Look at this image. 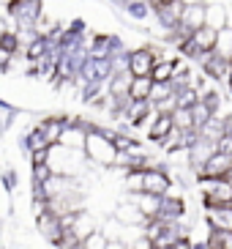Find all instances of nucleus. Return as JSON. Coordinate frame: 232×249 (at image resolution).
Segmentation results:
<instances>
[{
	"instance_id": "1",
	"label": "nucleus",
	"mask_w": 232,
	"mask_h": 249,
	"mask_svg": "<svg viewBox=\"0 0 232 249\" xmlns=\"http://www.w3.org/2000/svg\"><path fill=\"white\" fill-rule=\"evenodd\" d=\"M115 145H112V140H109V132L101 129V126L90 124L87 129V142H85V159L96 167H112L115 164Z\"/></svg>"
},
{
	"instance_id": "2",
	"label": "nucleus",
	"mask_w": 232,
	"mask_h": 249,
	"mask_svg": "<svg viewBox=\"0 0 232 249\" xmlns=\"http://www.w3.org/2000/svg\"><path fill=\"white\" fill-rule=\"evenodd\" d=\"M50 170L52 176H63V178H77L82 170L87 167V159L82 151H71L63 145H52L50 148Z\"/></svg>"
},
{
	"instance_id": "3",
	"label": "nucleus",
	"mask_w": 232,
	"mask_h": 249,
	"mask_svg": "<svg viewBox=\"0 0 232 249\" xmlns=\"http://www.w3.org/2000/svg\"><path fill=\"white\" fill-rule=\"evenodd\" d=\"M197 186H199V195H202L205 211L232 205V186H227L224 181H197Z\"/></svg>"
},
{
	"instance_id": "4",
	"label": "nucleus",
	"mask_w": 232,
	"mask_h": 249,
	"mask_svg": "<svg viewBox=\"0 0 232 249\" xmlns=\"http://www.w3.org/2000/svg\"><path fill=\"white\" fill-rule=\"evenodd\" d=\"M159 63V52L153 47H137L129 52V74L131 77H150L153 66Z\"/></svg>"
},
{
	"instance_id": "5",
	"label": "nucleus",
	"mask_w": 232,
	"mask_h": 249,
	"mask_svg": "<svg viewBox=\"0 0 232 249\" xmlns=\"http://www.w3.org/2000/svg\"><path fill=\"white\" fill-rule=\"evenodd\" d=\"M172 189V176H169L164 164H156V167L145 170V189L148 195H156V197H167V192Z\"/></svg>"
},
{
	"instance_id": "6",
	"label": "nucleus",
	"mask_w": 232,
	"mask_h": 249,
	"mask_svg": "<svg viewBox=\"0 0 232 249\" xmlns=\"http://www.w3.org/2000/svg\"><path fill=\"white\" fill-rule=\"evenodd\" d=\"M36 227L38 233L44 235V241H50L52 247H58L63 244V222H60V216H55V213H41V216H36Z\"/></svg>"
},
{
	"instance_id": "7",
	"label": "nucleus",
	"mask_w": 232,
	"mask_h": 249,
	"mask_svg": "<svg viewBox=\"0 0 232 249\" xmlns=\"http://www.w3.org/2000/svg\"><path fill=\"white\" fill-rule=\"evenodd\" d=\"M153 14L159 19V25L167 33H175L178 25H181V17H183V0H172V3H164V6L153 8Z\"/></svg>"
},
{
	"instance_id": "8",
	"label": "nucleus",
	"mask_w": 232,
	"mask_h": 249,
	"mask_svg": "<svg viewBox=\"0 0 232 249\" xmlns=\"http://www.w3.org/2000/svg\"><path fill=\"white\" fill-rule=\"evenodd\" d=\"M216 154V142H211V140H202L197 137V142L189 148V167L194 170V176L199 173V170L208 164V159Z\"/></svg>"
},
{
	"instance_id": "9",
	"label": "nucleus",
	"mask_w": 232,
	"mask_h": 249,
	"mask_svg": "<svg viewBox=\"0 0 232 249\" xmlns=\"http://www.w3.org/2000/svg\"><path fill=\"white\" fill-rule=\"evenodd\" d=\"M183 213H186L183 197H161V208H159V216L156 219L164 222V225H175V222L183 219Z\"/></svg>"
},
{
	"instance_id": "10",
	"label": "nucleus",
	"mask_w": 232,
	"mask_h": 249,
	"mask_svg": "<svg viewBox=\"0 0 232 249\" xmlns=\"http://www.w3.org/2000/svg\"><path fill=\"white\" fill-rule=\"evenodd\" d=\"M115 222L123 227H145L148 225V219L139 213V208L131 200H126V203H120L115 208Z\"/></svg>"
},
{
	"instance_id": "11",
	"label": "nucleus",
	"mask_w": 232,
	"mask_h": 249,
	"mask_svg": "<svg viewBox=\"0 0 232 249\" xmlns=\"http://www.w3.org/2000/svg\"><path fill=\"white\" fill-rule=\"evenodd\" d=\"M36 129L44 134V140H47L50 145H58L60 134H63V129H66V121L60 115H52V118H44L41 124H36Z\"/></svg>"
},
{
	"instance_id": "12",
	"label": "nucleus",
	"mask_w": 232,
	"mask_h": 249,
	"mask_svg": "<svg viewBox=\"0 0 232 249\" xmlns=\"http://www.w3.org/2000/svg\"><path fill=\"white\" fill-rule=\"evenodd\" d=\"M131 203L137 205V208H139V213H142V216H145L148 222L159 216L161 197H156V195H148V192H142V195H131Z\"/></svg>"
},
{
	"instance_id": "13",
	"label": "nucleus",
	"mask_w": 232,
	"mask_h": 249,
	"mask_svg": "<svg viewBox=\"0 0 232 249\" xmlns=\"http://www.w3.org/2000/svg\"><path fill=\"white\" fill-rule=\"evenodd\" d=\"M208 227L211 230H221V233H232V205L211 208L208 211Z\"/></svg>"
},
{
	"instance_id": "14",
	"label": "nucleus",
	"mask_w": 232,
	"mask_h": 249,
	"mask_svg": "<svg viewBox=\"0 0 232 249\" xmlns=\"http://www.w3.org/2000/svg\"><path fill=\"white\" fill-rule=\"evenodd\" d=\"M205 28L211 30H224L227 28V6H221V3H208L205 6Z\"/></svg>"
},
{
	"instance_id": "15",
	"label": "nucleus",
	"mask_w": 232,
	"mask_h": 249,
	"mask_svg": "<svg viewBox=\"0 0 232 249\" xmlns=\"http://www.w3.org/2000/svg\"><path fill=\"white\" fill-rule=\"evenodd\" d=\"M68 230H71V233L77 235L80 241H85L87 235L96 233L99 227H96V222H93V216H90V213H87V211H80V213H74V225L68 227Z\"/></svg>"
},
{
	"instance_id": "16",
	"label": "nucleus",
	"mask_w": 232,
	"mask_h": 249,
	"mask_svg": "<svg viewBox=\"0 0 232 249\" xmlns=\"http://www.w3.org/2000/svg\"><path fill=\"white\" fill-rule=\"evenodd\" d=\"M172 129H175L172 115H159L156 121H153L150 132H148V140H150V142H164V140L169 137V132H172Z\"/></svg>"
},
{
	"instance_id": "17",
	"label": "nucleus",
	"mask_w": 232,
	"mask_h": 249,
	"mask_svg": "<svg viewBox=\"0 0 232 249\" xmlns=\"http://www.w3.org/2000/svg\"><path fill=\"white\" fill-rule=\"evenodd\" d=\"M150 90H153L150 77H134L131 80V88H129V99L131 102H148L150 99Z\"/></svg>"
},
{
	"instance_id": "18",
	"label": "nucleus",
	"mask_w": 232,
	"mask_h": 249,
	"mask_svg": "<svg viewBox=\"0 0 232 249\" xmlns=\"http://www.w3.org/2000/svg\"><path fill=\"white\" fill-rule=\"evenodd\" d=\"M213 55H218L221 60H232V28H224L216 33V47Z\"/></svg>"
},
{
	"instance_id": "19",
	"label": "nucleus",
	"mask_w": 232,
	"mask_h": 249,
	"mask_svg": "<svg viewBox=\"0 0 232 249\" xmlns=\"http://www.w3.org/2000/svg\"><path fill=\"white\" fill-rule=\"evenodd\" d=\"M191 41H194V47L199 50V55H202V52H213V47H216V30L199 28L197 33H191Z\"/></svg>"
},
{
	"instance_id": "20",
	"label": "nucleus",
	"mask_w": 232,
	"mask_h": 249,
	"mask_svg": "<svg viewBox=\"0 0 232 249\" xmlns=\"http://www.w3.org/2000/svg\"><path fill=\"white\" fill-rule=\"evenodd\" d=\"M22 148H25L28 154H36V151H47V148H52V145L44 140V134L38 132L36 126H33V129H30V132L22 137Z\"/></svg>"
},
{
	"instance_id": "21",
	"label": "nucleus",
	"mask_w": 232,
	"mask_h": 249,
	"mask_svg": "<svg viewBox=\"0 0 232 249\" xmlns=\"http://www.w3.org/2000/svg\"><path fill=\"white\" fill-rule=\"evenodd\" d=\"M47 50H50V41L44 36H36L28 47H25V58H28L30 63H36V60H41L44 55H47Z\"/></svg>"
},
{
	"instance_id": "22",
	"label": "nucleus",
	"mask_w": 232,
	"mask_h": 249,
	"mask_svg": "<svg viewBox=\"0 0 232 249\" xmlns=\"http://www.w3.org/2000/svg\"><path fill=\"white\" fill-rule=\"evenodd\" d=\"M175 96V88L169 85V82H153V90H150V107H156V104L167 102V99H172Z\"/></svg>"
},
{
	"instance_id": "23",
	"label": "nucleus",
	"mask_w": 232,
	"mask_h": 249,
	"mask_svg": "<svg viewBox=\"0 0 232 249\" xmlns=\"http://www.w3.org/2000/svg\"><path fill=\"white\" fill-rule=\"evenodd\" d=\"M126 192L129 195H142V189H145V170H131V173H126Z\"/></svg>"
},
{
	"instance_id": "24",
	"label": "nucleus",
	"mask_w": 232,
	"mask_h": 249,
	"mask_svg": "<svg viewBox=\"0 0 232 249\" xmlns=\"http://www.w3.org/2000/svg\"><path fill=\"white\" fill-rule=\"evenodd\" d=\"M126 11L131 14V19H139V22L153 14V8H150L148 0H129V3H126Z\"/></svg>"
},
{
	"instance_id": "25",
	"label": "nucleus",
	"mask_w": 232,
	"mask_h": 249,
	"mask_svg": "<svg viewBox=\"0 0 232 249\" xmlns=\"http://www.w3.org/2000/svg\"><path fill=\"white\" fill-rule=\"evenodd\" d=\"M191 118H194V129L199 132V129H202V126L208 124V121H213L216 115H213V112L208 110V104H205L202 99H199V102H197L194 107H191Z\"/></svg>"
},
{
	"instance_id": "26",
	"label": "nucleus",
	"mask_w": 232,
	"mask_h": 249,
	"mask_svg": "<svg viewBox=\"0 0 232 249\" xmlns=\"http://www.w3.org/2000/svg\"><path fill=\"white\" fill-rule=\"evenodd\" d=\"M172 74H175V63H167V60H159L150 71V80L153 82H172Z\"/></svg>"
},
{
	"instance_id": "27",
	"label": "nucleus",
	"mask_w": 232,
	"mask_h": 249,
	"mask_svg": "<svg viewBox=\"0 0 232 249\" xmlns=\"http://www.w3.org/2000/svg\"><path fill=\"white\" fill-rule=\"evenodd\" d=\"M172 124H175V129H181V132H191V129H194L191 110H183V107H178V110L172 112ZM194 132H197V129H194Z\"/></svg>"
},
{
	"instance_id": "28",
	"label": "nucleus",
	"mask_w": 232,
	"mask_h": 249,
	"mask_svg": "<svg viewBox=\"0 0 232 249\" xmlns=\"http://www.w3.org/2000/svg\"><path fill=\"white\" fill-rule=\"evenodd\" d=\"M19 47H22L19 36H17L14 30H6V33H3V38H0V50L8 52V55H17V52H19Z\"/></svg>"
},
{
	"instance_id": "29",
	"label": "nucleus",
	"mask_w": 232,
	"mask_h": 249,
	"mask_svg": "<svg viewBox=\"0 0 232 249\" xmlns=\"http://www.w3.org/2000/svg\"><path fill=\"white\" fill-rule=\"evenodd\" d=\"M107 235L101 233V230H96V233H90L85 238V241H82V249H107Z\"/></svg>"
},
{
	"instance_id": "30",
	"label": "nucleus",
	"mask_w": 232,
	"mask_h": 249,
	"mask_svg": "<svg viewBox=\"0 0 232 249\" xmlns=\"http://www.w3.org/2000/svg\"><path fill=\"white\" fill-rule=\"evenodd\" d=\"M50 178H52L50 164H36V167H33V183H36V186H44Z\"/></svg>"
},
{
	"instance_id": "31",
	"label": "nucleus",
	"mask_w": 232,
	"mask_h": 249,
	"mask_svg": "<svg viewBox=\"0 0 232 249\" xmlns=\"http://www.w3.org/2000/svg\"><path fill=\"white\" fill-rule=\"evenodd\" d=\"M129 249H156V247H153V241H150V238H148L145 233H142V235H139V238H134V241L129 244Z\"/></svg>"
},
{
	"instance_id": "32",
	"label": "nucleus",
	"mask_w": 232,
	"mask_h": 249,
	"mask_svg": "<svg viewBox=\"0 0 232 249\" xmlns=\"http://www.w3.org/2000/svg\"><path fill=\"white\" fill-rule=\"evenodd\" d=\"M0 181H3V186H6V192H14V189H17V173H14V170H6Z\"/></svg>"
},
{
	"instance_id": "33",
	"label": "nucleus",
	"mask_w": 232,
	"mask_h": 249,
	"mask_svg": "<svg viewBox=\"0 0 232 249\" xmlns=\"http://www.w3.org/2000/svg\"><path fill=\"white\" fill-rule=\"evenodd\" d=\"M50 161V148L47 151H36V154H30V164L36 167V164H47Z\"/></svg>"
},
{
	"instance_id": "34",
	"label": "nucleus",
	"mask_w": 232,
	"mask_h": 249,
	"mask_svg": "<svg viewBox=\"0 0 232 249\" xmlns=\"http://www.w3.org/2000/svg\"><path fill=\"white\" fill-rule=\"evenodd\" d=\"M221 126H224V134H227V137H232V112L224 118V121H221Z\"/></svg>"
},
{
	"instance_id": "35",
	"label": "nucleus",
	"mask_w": 232,
	"mask_h": 249,
	"mask_svg": "<svg viewBox=\"0 0 232 249\" xmlns=\"http://www.w3.org/2000/svg\"><path fill=\"white\" fill-rule=\"evenodd\" d=\"M107 249H129V247H126V244H120V241H109Z\"/></svg>"
},
{
	"instance_id": "36",
	"label": "nucleus",
	"mask_w": 232,
	"mask_h": 249,
	"mask_svg": "<svg viewBox=\"0 0 232 249\" xmlns=\"http://www.w3.org/2000/svg\"><path fill=\"white\" fill-rule=\"evenodd\" d=\"M221 181H224V183H227V186H232V167H230V170H227V176H224V178H221Z\"/></svg>"
},
{
	"instance_id": "37",
	"label": "nucleus",
	"mask_w": 232,
	"mask_h": 249,
	"mask_svg": "<svg viewBox=\"0 0 232 249\" xmlns=\"http://www.w3.org/2000/svg\"><path fill=\"white\" fill-rule=\"evenodd\" d=\"M8 30V25H6V19H0V38H3V33Z\"/></svg>"
},
{
	"instance_id": "38",
	"label": "nucleus",
	"mask_w": 232,
	"mask_h": 249,
	"mask_svg": "<svg viewBox=\"0 0 232 249\" xmlns=\"http://www.w3.org/2000/svg\"><path fill=\"white\" fill-rule=\"evenodd\" d=\"M224 82H227V88H230V93H232V71H230V77H227Z\"/></svg>"
},
{
	"instance_id": "39",
	"label": "nucleus",
	"mask_w": 232,
	"mask_h": 249,
	"mask_svg": "<svg viewBox=\"0 0 232 249\" xmlns=\"http://www.w3.org/2000/svg\"><path fill=\"white\" fill-rule=\"evenodd\" d=\"M80 249H82V247H80Z\"/></svg>"
}]
</instances>
